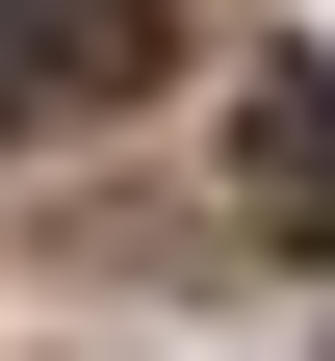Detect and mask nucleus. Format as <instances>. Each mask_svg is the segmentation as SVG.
I'll return each mask as SVG.
<instances>
[{"label":"nucleus","instance_id":"f257e3e1","mask_svg":"<svg viewBox=\"0 0 335 361\" xmlns=\"http://www.w3.org/2000/svg\"><path fill=\"white\" fill-rule=\"evenodd\" d=\"M129 0H0V129H52V104H129Z\"/></svg>","mask_w":335,"mask_h":361}]
</instances>
